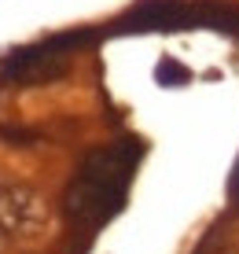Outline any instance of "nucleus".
<instances>
[{"instance_id": "nucleus-1", "label": "nucleus", "mask_w": 239, "mask_h": 254, "mask_svg": "<svg viewBox=\"0 0 239 254\" xmlns=\"http://www.w3.org/2000/svg\"><path fill=\"white\" fill-rule=\"evenodd\" d=\"M144 151L147 144L140 136H121L107 147L88 151L63 191V214L70 217V225L92 232L107 225L111 217H118Z\"/></svg>"}, {"instance_id": "nucleus-2", "label": "nucleus", "mask_w": 239, "mask_h": 254, "mask_svg": "<svg viewBox=\"0 0 239 254\" xmlns=\"http://www.w3.org/2000/svg\"><path fill=\"white\" fill-rule=\"evenodd\" d=\"M199 30V7L195 0H140L121 19L111 22V33H180Z\"/></svg>"}, {"instance_id": "nucleus-3", "label": "nucleus", "mask_w": 239, "mask_h": 254, "mask_svg": "<svg viewBox=\"0 0 239 254\" xmlns=\"http://www.w3.org/2000/svg\"><path fill=\"white\" fill-rule=\"evenodd\" d=\"M66 59H70V56L56 52L48 41L11 48L4 59H0V85H37V81H56V77L66 74Z\"/></svg>"}, {"instance_id": "nucleus-4", "label": "nucleus", "mask_w": 239, "mask_h": 254, "mask_svg": "<svg viewBox=\"0 0 239 254\" xmlns=\"http://www.w3.org/2000/svg\"><path fill=\"white\" fill-rule=\"evenodd\" d=\"M48 221V206L33 188L4 185L0 188V225L11 236H33Z\"/></svg>"}, {"instance_id": "nucleus-5", "label": "nucleus", "mask_w": 239, "mask_h": 254, "mask_svg": "<svg viewBox=\"0 0 239 254\" xmlns=\"http://www.w3.org/2000/svg\"><path fill=\"white\" fill-rule=\"evenodd\" d=\"M195 7H199V30L239 37V4H228V0H195Z\"/></svg>"}, {"instance_id": "nucleus-6", "label": "nucleus", "mask_w": 239, "mask_h": 254, "mask_svg": "<svg viewBox=\"0 0 239 254\" xmlns=\"http://www.w3.org/2000/svg\"><path fill=\"white\" fill-rule=\"evenodd\" d=\"M155 81L162 85V89H184V85L191 81V70L180 63V59H173V56H162L155 63Z\"/></svg>"}, {"instance_id": "nucleus-7", "label": "nucleus", "mask_w": 239, "mask_h": 254, "mask_svg": "<svg viewBox=\"0 0 239 254\" xmlns=\"http://www.w3.org/2000/svg\"><path fill=\"white\" fill-rule=\"evenodd\" d=\"M0 140H7V144H15V147H33L41 140V133H33V129H19V126H0Z\"/></svg>"}, {"instance_id": "nucleus-8", "label": "nucleus", "mask_w": 239, "mask_h": 254, "mask_svg": "<svg viewBox=\"0 0 239 254\" xmlns=\"http://www.w3.org/2000/svg\"><path fill=\"white\" fill-rule=\"evenodd\" d=\"M232 203L239 206V159H236V166H232Z\"/></svg>"}, {"instance_id": "nucleus-9", "label": "nucleus", "mask_w": 239, "mask_h": 254, "mask_svg": "<svg viewBox=\"0 0 239 254\" xmlns=\"http://www.w3.org/2000/svg\"><path fill=\"white\" fill-rule=\"evenodd\" d=\"M7 236H11V232H7L4 225H0V254H4V247H7Z\"/></svg>"}]
</instances>
